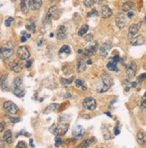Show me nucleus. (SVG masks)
<instances>
[{
	"mask_svg": "<svg viewBox=\"0 0 146 148\" xmlns=\"http://www.w3.org/2000/svg\"><path fill=\"white\" fill-rule=\"evenodd\" d=\"M13 46L6 45L5 48L1 49V56L3 59H9L13 55Z\"/></svg>",
	"mask_w": 146,
	"mask_h": 148,
	"instance_id": "14",
	"label": "nucleus"
},
{
	"mask_svg": "<svg viewBox=\"0 0 146 148\" xmlns=\"http://www.w3.org/2000/svg\"><path fill=\"white\" fill-rule=\"evenodd\" d=\"M32 65V61L31 60H26V68H30Z\"/></svg>",
	"mask_w": 146,
	"mask_h": 148,
	"instance_id": "47",
	"label": "nucleus"
},
{
	"mask_svg": "<svg viewBox=\"0 0 146 148\" xmlns=\"http://www.w3.org/2000/svg\"><path fill=\"white\" fill-rule=\"evenodd\" d=\"M116 63H117V62H115L113 58H110V59H109V62H108L107 65H106V68H107L109 71L118 72V71H119V69H118V67H117V65H116Z\"/></svg>",
	"mask_w": 146,
	"mask_h": 148,
	"instance_id": "21",
	"label": "nucleus"
},
{
	"mask_svg": "<svg viewBox=\"0 0 146 148\" xmlns=\"http://www.w3.org/2000/svg\"><path fill=\"white\" fill-rule=\"evenodd\" d=\"M17 55L21 60H28V58L30 57V53L26 47L21 46L17 50Z\"/></svg>",
	"mask_w": 146,
	"mask_h": 148,
	"instance_id": "13",
	"label": "nucleus"
},
{
	"mask_svg": "<svg viewBox=\"0 0 146 148\" xmlns=\"http://www.w3.org/2000/svg\"><path fill=\"white\" fill-rule=\"evenodd\" d=\"M126 1H127V0H126Z\"/></svg>",
	"mask_w": 146,
	"mask_h": 148,
	"instance_id": "59",
	"label": "nucleus"
},
{
	"mask_svg": "<svg viewBox=\"0 0 146 148\" xmlns=\"http://www.w3.org/2000/svg\"><path fill=\"white\" fill-rule=\"evenodd\" d=\"M9 69L14 72H20L23 70V66L19 62H12L9 63Z\"/></svg>",
	"mask_w": 146,
	"mask_h": 148,
	"instance_id": "19",
	"label": "nucleus"
},
{
	"mask_svg": "<svg viewBox=\"0 0 146 148\" xmlns=\"http://www.w3.org/2000/svg\"><path fill=\"white\" fill-rule=\"evenodd\" d=\"M126 16L123 13H118L115 17V24L119 29H123L126 26Z\"/></svg>",
	"mask_w": 146,
	"mask_h": 148,
	"instance_id": "10",
	"label": "nucleus"
},
{
	"mask_svg": "<svg viewBox=\"0 0 146 148\" xmlns=\"http://www.w3.org/2000/svg\"><path fill=\"white\" fill-rule=\"evenodd\" d=\"M134 13L133 11H129V12L126 13V16H127V18H129V19H132V18L134 17Z\"/></svg>",
	"mask_w": 146,
	"mask_h": 148,
	"instance_id": "45",
	"label": "nucleus"
},
{
	"mask_svg": "<svg viewBox=\"0 0 146 148\" xmlns=\"http://www.w3.org/2000/svg\"><path fill=\"white\" fill-rule=\"evenodd\" d=\"M114 133H115V136L119 135L120 131H119V129H118V127H117V125H115V128H114Z\"/></svg>",
	"mask_w": 146,
	"mask_h": 148,
	"instance_id": "46",
	"label": "nucleus"
},
{
	"mask_svg": "<svg viewBox=\"0 0 146 148\" xmlns=\"http://www.w3.org/2000/svg\"><path fill=\"white\" fill-rule=\"evenodd\" d=\"M16 148H26V145H25V142L20 141V142H18V143H17V145H16Z\"/></svg>",
	"mask_w": 146,
	"mask_h": 148,
	"instance_id": "43",
	"label": "nucleus"
},
{
	"mask_svg": "<svg viewBox=\"0 0 146 148\" xmlns=\"http://www.w3.org/2000/svg\"><path fill=\"white\" fill-rule=\"evenodd\" d=\"M87 64H92V61H90V60H89L87 62Z\"/></svg>",
	"mask_w": 146,
	"mask_h": 148,
	"instance_id": "53",
	"label": "nucleus"
},
{
	"mask_svg": "<svg viewBox=\"0 0 146 148\" xmlns=\"http://www.w3.org/2000/svg\"><path fill=\"white\" fill-rule=\"evenodd\" d=\"M58 107H59V104H57V103H52V104H50V105L44 109V111H43V113H44V114H48V113L53 112V111L55 110Z\"/></svg>",
	"mask_w": 146,
	"mask_h": 148,
	"instance_id": "28",
	"label": "nucleus"
},
{
	"mask_svg": "<svg viewBox=\"0 0 146 148\" xmlns=\"http://www.w3.org/2000/svg\"><path fill=\"white\" fill-rule=\"evenodd\" d=\"M67 34H68V32H67L66 26H65V25L59 26V28H58V30H57V34H56L57 39L59 41L65 40L67 38Z\"/></svg>",
	"mask_w": 146,
	"mask_h": 148,
	"instance_id": "12",
	"label": "nucleus"
},
{
	"mask_svg": "<svg viewBox=\"0 0 146 148\" xmlns=\"http://www.w3.org/2000/svg\"><path fill=\"white\" fill-rule=\"evenodd\" d=\"M22 34H23V36L21 37V42H25L28 38H30V37H31L30 34H26V32H25V31L22 32Z\"/></svg>",
	"mask_w": 146,
	"mask_h": 148,
	"instance_id": "33",
	"label": "nucleus"
},
{
	"mask_svg": "<svg viewBox=\"0 0 146 148\" xmlns=\"http://www.w3.org/2000/svg\"><path fill=\"white\" fill-rule=\"evenodd\" d=\"M71 53V50L70 48V46L68 45H63L60 51H59V56L61 58H65V57H67L68 55H70Z\"/></svg>",
	"mask_w": 146,
	"mask_h": 148,
	"instance_id": "20",
	"label": "nucleus"
},
{
	"mask_svg": "<svg viewBox=\"0 0 146 148\" xmlns=\"http://www.w3.org/2000/svg\"><path fill=\"white\" fill-rule=\"evenodd\" d=\"M142 26V22H139L138 24H134V25H132L130 27H129V30H128V39L132 40L134 37L136 36L138 31H139V29L141 28Z\"/></svg>",
	"mask_w": 146,
	"mask_h": 148,
	"instance_id": "7",
	"label": "nucleus"
},
{
	"mask_svg": "<svg viewBox=\"0 0 146 148\" xmlns=\"http://www.w3.org/2000/svg\"><path fill=\"white\" fill-rule=\"evenodd\" d=\"M61 138L60 137V136H56L55 137V146L56 147H59L60 145H61Z\"/></svg>",
	"mask_w": 146,
	"mask_h": 148,
	"instance_id": "40",
	"label": "nucleus"
},
{
	"mask_svg": "<svg viewBox=\"0 0 146 148\" xmlns=\"http://www.w3.org/2000/svg\"><path fill=\"white\" fill-rule=\"evenodd\" d=\"M12 91L18 98H23L25 95V90L23 85V80H22L21 78L17 77L14 79L12 85Z\"/></svg>",
	"mask_w": 146,
	"mask_h": 148,
	"instance_id": "2",
	"label": "nucleus"
},
{
	"mask_svg": "<svg viewBox=\"0 0 146 148\" xmlns=\"http://www.w3.org/2000/svg\"><path fill=\"white\" fill-rule=\"evenodd\" d=\"M130 43L131 45L133 46H140V45H143L144 43V38L143 36L142 35H138V36H135L132 40H130Z\"/></svg>",
	"mask_w": 146,
	"mask_h": 148,
	"instance_id": "18",
	"label": "nucleus"
},
{
	"mask_svg": "<svg viewBox=\"0 0 146 148\" xmlns=\"http://www.w3.org/2000/svg\"><path fill=\"white\" fill-rule=\"evenodd\" d=\"M87 67V62L83 59H78V64H77V72L78 73H81L86 70Z\"/></svg>",
	"mask_w": 146,
	"mask_h": 148,
	"instance_id": "22",
	"label": "nucleus"
},
{
	"mask_svg": "<svg viewBox=\"0 0 146 148\" xmlns=\"http://www.w3.org/2000/svg\"><path fill=\"white\" fill-rule=\"evenodd\" d=\"M94 4H96L95 3V0H84V5L87 7H92Z\"/></svg>",
	"mask_w": 146,
	"mask_h": 148,
	"instance_id": "35",
	"label": "nucleus"
},
{
	"mask_svg": "<svg viewBox=\"0 0 146 148\" xmlns=\"http://www.w3.org/2000/svg\"><path fill=\"white\" fill-rule=\"evenodd\" d=\"M85 40L87 41V42H91V41H93V38H94V35L92 34H87L85 37Z\"/></svg>",
	"mask_w": 146,
	"mask_h": 148,
	"instance_id": "42",
	"label": "nucleus"
},
{
	"mask_svg": "<svg viewBox=\"0 0 146 148\" xmlns=\"http://www.w3.org/2000/svg\"><path fill=\"white\" fill-rule=\"evenodd\" d=\"M101 16L102 18H109L110 16H112V10L110 9V7H109L108 5H105L102 6L101 8Z\"/></svg>",
	"mask_w": 146,
	"mask_h": 148,
	"instance_id": "17",
	"label": "nucleus"
},
{
	"mask_svg": "<svg viewBox=\"0 0 146 148\" xmlns=\"http://www.w3.org/2000/svg\"><path fill=\"white\" fill-rule=\"evenodd\" d=\"M102 1H103V0H95V3H96V4H100Z\"/></svg>",
	"mask_w": 146,
	"mask_h": 148,
	"instance_id": "50",
	"label": "nucleus"
},
{
	"mask_svg": "<svg viewBox=\"0 0 146 148\" xmlns=\"http://www.w3.org/2000/svg\"><path fill=\"white\" fill-rule=\"evenodd\" d=\"M75 84H76V87L81 88L82 90H87V87L85 86V83H84L83 80H81V79H77L75 81Z\"/></svg>",
	"mask_w": 146,
	"mask_h": 148,
	"instance_id": "31",
	"label": "nucleus"
},
{
	"mask_svg": "<svg viewBox=\"0 0 146 148\" xmlns=\"http://www.w3.org/2000/svg\"><path fill=\"white\" fill-rule=\"evenodd\" d=\"M13 21H14V18L13 17H8L5 21V25L6 27H9L11 25V24L13 23Z\"/></svg>",
	"mask_w": 146,
	"mask_h": 148,
	"instance_id": "39",
	"label": "nucleus"
},
{
	"mask_svg": "<svg viewBox=\"0 0 146 148\" xmlns=\"http://www.w3.org/2000/svg\"><path fill=\"white\" fill-rule=\"evenodd\" d=\"M59 0H50V2H53V3H55V2H58Z\"/></svg>",
	"mask_w": 146,
	"mask_h": 148,
	"instance_id": "54",
	"label": "nucleus"
},
{
	"mask_svg": "<svg viewBox=\"0 0 146 148\" xmlns=\"http://www.w3.org/2000/svg\"><path fill=\"white\" fill-rule=\"evenodd\" d=\"M136 86H137V83H136V82H133V83H132V87H133V88H135Z\"/></svg>",
	"mask_w": 146,
	"mask_h": 148,
	"instance_id": "51",
	"label": "nucleus"
},
{
	"mask_svg": "<svg viewBox=\"0 0 146 148\" xmlns=\"http://www.w3.org/2000/svg\"><path fill=\"white\" fill-rule=\"evenodd\" d=\"M41 44H42V41H39L38 42V46H41Z\"/></svg>",
	"mask_w": 146,
	"mask_h": 148,
	"instance_id": "55",
	"label": "nucleus"
},
{
	"mask_svg": "<svg viewBox=\"0 0 146 148\" xmlns=\"http://www.w3.org/2000/svg\"><path fill=\"white\" fill-rule=\"evenodd\" d=\"M74 80V77H71L70 79H61V83L62 85H68V84H71L72 81Z\"/></svg>",
	"mask_w": 146,
	"mask_h": 148,
	"instance_id": "32",
	"label": "nucleus"
},
{
	"mask_svg": "<svg viewBox=\"0 0 146 148\" xmlns=\"http://www.w3.org/2000/svg\"><path fill=\"white\" fill-rule=\"evenodd\" d=\"M69 125H70L69 122L65 121L64 119L61 118V121L52 129V131L54 135H56L58 136H64L65 134H66V132L69 129Z\"/></svg>",
	"mask_w": 146,
	"mask_h": 148,
	"instance_id": "3",
	"label": "nucleus"
},
{
	"mask_svg": "<svg viewBox=\"0 0 146 148\" xmlns=\"http://www.w3.org/2000/svg\"><path fill=\"white\" fill-rule=\"evenodd\" d=\"M85 134V130L81 127V125H77L74 127V128L72 129V138L73 140H78L82 138Z\"/></svg>",
	"mask_w": 146,
	"mask_h": 148,
	"instance_id": "5",
	"label": "nucleus"
},
{
	"mask_svg": "<svg viewBox=\"0 0 146 148\" xmlns=\"http://www.w3.org/2000/svg\"><path fill=\"white\" fill-rule=\"evenodd\" d=\"M112 84H113L112 78L109 75H107L106 73H104L99 79V83L98 86L97 87V91L99 93H104L111 88Z\"/></svg>",
	"mask_w": 146,
	"mask_h": 148,
	"instance_id": "1",
	"label": "nucleus"
},
{
	"mask_svg": "<svg viewBox=\"0 0 146 148\" xmlns=\"http://www.w3.org/2000/svg\"><path fill=\"white\" fill-rule=\"evenodd\" d=\"M87 31H89V25H83L81 26V28L79 29L78 35L79 36H84V34H86Z\"/></svg>",
	"mask_w": 146,
	"mask_h": 148,
	"instance_id": "30",
	"label": "nucleus"
},
{
	"mask_svg": "<svg viewBox=\"0 0 146 148\" xmlns=\"http://www.w3.org/2000/svg\"><path fill=\"white\" fill-rule=\"evenodd\" d=\"M4 109L10 115H14L17 113L18 107L12 101H6L4 104Z\"/></svg>",
	"mask_w": 146,
	"mask_h": 148,
	"instance_id": "6",
	"label": "nucleus"
},
{
	"mask_svg": "<svg viewBox=\"0 0 146 148\" xmlns=\"http://www.w3.org/2000/svg\"><path fill=\"white\" fill-rule=\"evenodd\" d=\"M94 141H95V138H94V137L89 138V139H86V140H84V141L78 145V148H87V147H89Z\"/></svg>",
	"mask_w": 146,
	"mask_h": 148,
	"instance_id": "27",
	"label": "nucleus"
},
{
	"mask_svg": "<svg viewBox=\"0 0 146 148\" xmlns=\"http://www.w3.org/2000/svg\"><path fill=\"white\" fill-rule=\"evenodd\" d=\"M140 105H141V108H143V109L146 108V92L143 96V98L141 99V104Z\"/></svg>",
	"mask_w": 146,
	"mask_h": 148,
	"instance_id": "34",
	"label": "nucleus"
},
{
	"mask_svg": "<svg viewBox=\"0 0 146 148\" xmlns=\"http://www.w3.org/2000/svg\"><path fill=\"white\" fill-rule=\"evenodd\" d=\"M111 47H112V43L111 42H104L102 45L100 46L99 48V54L102 56V57H106L108 53H109V51L111 50Z\"/></svg>",
	"mask_w": 146,
	"mask_h": 148,
	"instance_id": "11",
	"label": "nucleus"
},
{
	"mask_svg": "<svg viewBox=\"0 0 146 148\" xmlns=\"http://www.w3.org/2000/svg\"><path fill=\"white\" fill-rule=\"evenodd\" d=\"M145 79H146V73H143L142 75L138 77V81H139V82H143Z\"/></svg>",
	"mask_w": 146,
	"mask_h": 148,
	"instance_id": "44",
	"label": "nucleus"
},
{
	"mask_svg": "<svg viewBox=\"0 0 146 148\" xmlns=\"http://www.w3.org/2000/svg\"><path fill=\"white\" fill-rule=\"evenodd\" d=\"M98 12H97V10L96 9H92V11L91 12H89V13H87V17H91V16H98Z\"/></svg>",
	"mask_w": 146,
	"mask_h": 148,
	"instance_id": "41",
	"label": "nucleus"
},
{
	"mask_svg": "<svg viewBox=\"0 0 146 148\" xmlns=\"http://www.w3.org/2000/svg\"><path fill=\"white\" fill-rule=\"evenodd\" d=\"M30 146H31L32 148H34V144H33V139H30Z\"/></svg>",
	"mask_w": 146,
	"mask_h": 148,
	"instance_id": "48",
	"label": "nucleus"
},
{
	"mask_svg": "<svg viewBox=\"0 0 146 148\" xmlns=\"http://www.w3.org/2000/svg\"><path fill=\"white\" fill-rule=\"evenodd\" d=\"M12 1H16V0H12Z\"/></svg>",
	"mask_w": 146,
	"mask_h": 148,
	"instance_id": "58",
	"label": "nucleus"
},
{
	"mask_svg": "<svg viewBox=\"0 0 146 148\" xmlns=\"http://www.w3.org/2000/svg\"><path fill=\"white\" fill-rule=\"evenodd\" d=\"M144 23L146 24V14H145V16H144Z\"/></svg>",
	"mask_w": 146,
	"mask_h": 148,
	"instance_id": "57",
	"label": "nucleus"
},
{
	"mask_svg": "<svg viewBox=\"0 0 146 148\" xmlns=\"http://www.w3.org/2000/svg\"><path fill=\"white\" fill-rule=\"evenodd\" d=\"M7 117H8V119L10 120V122H11L12 124H16V123L21 121V118H19V117H12V116H8Z\"/></svg>",
	"mask_w": 146,
	"mask_h": 148,
	"instance_id": "38",
	"label": "nucleus"
},
{
	"mask_svg": "<svg viewBox=\"0 0 146 148\" xmlns=\"http://www.w3.org/2000/svg\"><path fill=\"white\" fill-rule=\"evenodd\" d=\"M129 88H128V87L126 88V91H129Z\"/></svg>",
	"mask_w": 146,
	"mask_h": 148,
	"instance_id": "56",
	"label": "nucleus"
},
{
	"mask_svg": "<svg viewBox=\"0 0 146 148\" xmlns=\"http://www.w3.org/2000/svg\"><path fill=\"white\" fill-rule=\"evenodd\" d=\"M56 11H57V6L53 5L48 10L46 16H45V19L44 21L46 22V23H49V22L52 21V19L55 16V14H56Z\"/></svg>",
	"mask_w": 146,
	"mask_h": 148,
	"instance_id": "16",
	"label": "nucleus"
},
{
	"mask_svg": "<svg viewBox=\"0 0 146 148\" xmlns=\"http://www.w3.org/2000/svg\"><path fill=\"white\" fill-rule=\"evenodd\" d=\"M4 125H5V123L4 122H1V132L4 131Z\"/></svg>",
	"mask_w": 146,
	"mask_h": 148,
	"instance_id": "49",
	"label": "nucleus"
},
{
	"mask_svg": "<svg viewBox=\"0 0 146 148\" xmlns=\"http://www.w3.org/2000/svg\"><path fill=\"white\" fill-rule=\"evenodd\" d=\"M26 29L29 31H32V32H35L36 30V27H35V25L33 23H31L26 25Z\"/></svg>",
	"mask_w": 146,
	"mask_h": 148,
	"instance_id": "37",
	"label": "nucleus"
},
{
	"mask_svg": "<svg viewBox=\"0 0 146 148\" xmlns=\"http://www.w3.org/2000/svg\"><path fill=\"white\" fill-rule=\"evenodd\" d=\"M98 42H93L91 43L90 45L87 46L84 51H83V55L86 56V57H89V56H92L94 54H96V53L98 51Z\"/></svg>",
	"mask_w": 146,
	"mask_h": 148,
	"instance_id": "4",
	"label": "nucleus"
},
{
	"mask_svg": "<svg viewBox=\"0 0 146 148\" xmlns=\"http://www.w3.org/2000/svg\"><path fill=\"white\" fill-rule=\"evenodd\" d=\"M31 0H21L20 2V9L23 14H27L29 12V9L31 7Z\"/></svg>",
	"mask_w": 146,
	"mask_h": 148,
	"instance_id": "15",
	"label": "nucleus"
},
{
	"mask_svg": "<svg viewBox=\"0 0 146 148\" xmlns=\"http://www.w3.org/2000/svg\"><path fill=\"white\" fill-rule=\"evenodd\" d=\"M137 142L140 145L144 146L146 145V135L143 132H139L137 134Z\"/></svg>",
	"mask_w": 146,
	"mask_h": 148,
	"instance_id": "24",
	"label": "nucleus"
},
{
	"mask_svg": "<svg viewBox=\"0 0 146 148\" xmlns=\"http://www.w3.org/2000/svg\"><path fill=\"white\" fill-rule=\"evenodd\" d=\"M126 72L129 79L134 78L136 73V64L134 62H129L128 65H126Z\"/></svg>",
	"mask_w": 146,
	"mask_h": 148,
	"instance_id": "8",
	"label": "nucleus"
},
{
	"mask_svg": "<svg viewBox=\"0 0 146 148\" xmlns=\"http://www.w3.org/2000/svg\"><path fill=\"white\" fill-rule=\"evenodd\" d=\"M4 141H5L4 139H3V140H1V148H3V147H4Z\"/></svg>",
	"mask_w": 146,
	"mask_h": 148,
	"instance_id": "52",
	"label": "nucleus"
},
{
	"mask_svg": "<svg viewBox=\"0 0 146 148\" xmlns=\"http://www.w3.org/2000/svg\"><path fill=\"white\" fill-rule=\"evenodd\" d=\"M20 136H25L29 137V136H31V134H30V133H27L25 130H22L21 132H19V133H17V134H16V137H18Z\"/></svg>",
	"mask_w": 146,
	"mask_h": 148,
	"instance_id": "36",
	"label": "nucleus"
},
{
	"mask_svg": "<svg viewBox=\"0 0 146 148\" xmlns=\"http://www.w3.org/2000/svg\"><path fill=\"white\" fill-rule=\"evenodd\" d=\"M1 88L2 90H8V85H7V75H3L1 78Z\"/></svg>",
	"mask_w": 146,
	"mask_h": 148,
	"instance_id": "29",
	"label": "nucleus"
},
{
	"mask_svg": "<svg viewBox=\"0 0 146 148\" xmlns=\"http://www.w3.org/2000/svg\"><path fill=\"white\" fill-rule=\"evenodd\" d=\"M42 0H32V3H31V7L32 9L34 11H38L41 6H42Z\"/></svg>",
	"mask_w": 146,
	"mask_h": 148,
	"instance_id": "26",
	"label": "nucleus"
},
{
	"mask_svg": "<svg viewBox=\"0 0 146 148\" xmlns=\"http://www.w3.org/2000/svg\"><path fill=\"white\" fill-rule=\"evenodd\" d=\"M3 139L7 143V144H12L13 143V135H12V132L10 130H6L4 133V136H3Z\"/></svg>",
	"mask_w": 146,
	"mask_h": 148,
	"instance_id": "25",
	"label": "nucleus"
},
{
	"mask_svg": "<svg viewBox=\"0 0 146 148\" xmlns=\"http://www.w3.org/2000/svg\"><path fill=\"white\" fill-rule=\"evenodd\" d=\"M83 107L87 110L93 111L97 107V102L93 98H87L83 101Z\"/></svg>",
	"mask_w": 146,
	"mask_h": 148,
	"instance_id": "9",
	"label": "nucleus"
},
{
	"mask_svg": "<svg viewBox=\"0 0 146 148\" xmlns=\"http://www.w3.org/2000/svg\"><path fill=\"white\" fill-rule=\"evenodd\" d=\"M134 4L131 1V0H127L126 2H125L122 5V9L123 12H129V11H132V9L134 8Z\"/></svg>",
	"mask_w": 146,
	"mask_h": 148,
	"instance_id": "23",
	"label": "nucleus"
}]
</instances>
